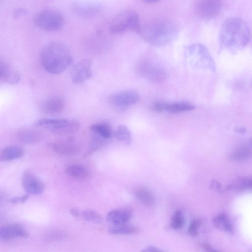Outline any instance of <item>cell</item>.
Segmentation results:
<instances>
[{
    "label": "cell",
    "mask_w": 252,
    "mask_h": 252,
    "mask_svg": "<svg viewBox=\"0 0 252 252\" xmlns=\"http://www.w3.org/2000/svg\"><path fill=\"white\" fill-rule=\"evenodd\" d=\"M90 129L94 133L104 138L107 139L112 135L110 128L104 124H94L90 126Z\"/></svg>",
    "instance_id": "obj_28"
},
{
    "label": "cell",
    "mask_w": 252,
    "mask_h": 252,
    "mask_svg": "<svg viewBox=\"0 0 252 252\" xmlns=\"http://www.w3.org/2000/svg\"><path fill=\"white\" fill-rule=\"evenodd\" d=\"M194 107L192 104L186 101H178L171 103L166 102L165 111L171 113H178L190 111Z\"/></svg>",
    "instance_id": "obj_23"
},
{
    "label": "cell",
    "mask_w": 252,
    "mask_h": 252,
    "mask_svg": "<svg viewBox=\"0 0 252 252\" xmlns=\"http://www.w3.org/2000/svg\"><path fill=\"white\" fill-rule=\"evenodd\" d=\"M41 63L48 73L58 75L63 72L72 63V57L68 48L63 43L51 42L43 48L40 54Z\"/></svg>",
    "instance_id": "obj_2"
},
{
    "label": "cell",
    "mask_w": 252,
    "mask_h": 252,
    "mask_svg": "<svg viewBox=\"0 0 252 252\" xmlns=\"http://www.w3.org/2000/svg\"><path fill=\"white\" fill-rule=\"evenodd\" d=\"M139 231L135 227L125 224L113 225L109 227L108 232L112 235H131Z\"/></svg>",
    "instance_id": "obj_27"
},
{
    "label": "cell",
    "mask_w": 252,
    "mask_h": 252,
    "mask_svg": "<svg viewBox=\"0 0 252 252\" xmlns=\"http://www.w3.org/2000/svg\"><path fill=\"white\" fill-rule=\"evenodd\" d=\"M25 153L21 146L11 145L3 149L0 154V160L8 161L22 158Z\"/></svg>",
    "instance_id": "obj_18"
},
{
    "label": "cell",
    "mask_w": 252,
    "mask_h": 252,
    "mask_svg": "<svg viewBox=\"0 0 252 252\" xmlns=\"http://www.w3.org/2000/svg\"><path fill=\"white\" fill-rule=\"evenodd\" d=\"M235 131L240 134H245L247 132V129L243 126H236L235 128Z\"/></svg>",
    "instance_id": "obj_39"
},
{
    "label": "cell",
    "mask_w": 252,
    "mask_h": 252,
    "mask_svg": "<svg viewBox=\"0 0 252 252\" xmlns=\"http://www.w3.org/2000/svg\"><path fill=\"white\" fill-rule=\"evenodd\" d=\"M49 146L54 152L64 156H74L80 151L79 146L71 138L52 142Z\"/></svg>",
    "instance_id": "obj_13"
},
{
    "label": "cell",
    "mask_w": 252,
    "mask_h": 252,
    "mask_svg": "<svg viewBox=\"0 0 252 252\" xmlns=\"http://www.w3.org/2000/svg\"><path fill=\"white\" fill-rule=\"evenodd\" d=\"M134 193L136 198L145 205L151 206L155 202L153 192L147 187L139 186L135 189Z\"/></svg>",
    "instance_id": "obj_21"
},
{
    "label": "cell",
    "mask_w": 252,
    "mask_h": 252,
    "mask_svg": "<svg viewBox=\"0 0 252 252\" xmlns=\"http://www.w3.org/2000/svg\"><path fill=\"white\" fill-rule=\"evenodd\" d=\"M141 26L137 12L133 9L127 8L117 13L112 19L109 28L113 33L130 31L140 33Z\"/></svg>",
    "instance_id": "obj_4"
},
{
    "label": "cell",
    "mask_w": 252,
    "mask_h": 252,
    "mask_svg": "<svg viewBox=\"0 0 252 252\" xmlns=\"http://www.w3.org/2000/svg\"><path fill=\"white\" fill-rule=\"evenodd\" d=\"M116 138L126 143L129 144L132 141L131 133L129 129L125 126H120L114 132Z\"/></svg>",
    "instance_id": "obj_29"
},
{
    "label": "cell",
    "mask_w": 252,
    "mask_h": 252,
    "mask_svg": "<svg viewBox=\"0 0 252 252\" xmlns=\"http://www.w3.org/2000/svg\"><path fill=\"white\" fill-rule=\"evenodd\" d=\"M203 248L207 252H218L208 244H204Z\"/></svg>",
    "instance_id": "obj_40"
},
{
    "label": "cell",
    "mask_w": 252,
    "mask_h": 252,
    "mask_svg": "<svg viewBox=\"0 0 252 252\" xmlns=\"http://www.w3.org/2000/svg\"><path fill=\"white\" fill-rule=\"evenodd\" d=\"M247 146L252 150V137L249 139Z\"/></svg>",
    "instance_id": "obj_42"
},
{
    "label": "cell",
    "mask_w": 252,
    "mask_h": 252,
    "mask_svg": "<svg viewBox=\"0 0 252 252\" xmlns=\"http://www.w3.org/2000/svg\"><path fill=\"white\" fill-rule=\"evenodd\" d=\"M158 0H144L143 2H146L147 3H154L158 2Z\"/></svg>",
    "instance_id": "obj_41"
},
{
    "label": "cell",
    "mask_w": 252,
    "mask_h": 252,
    "mask_svg": "<svg viewBox=\"0 0 252 252\" xmlns=\"http://www.w3.org/2000/svg\"><path fill=\"white\" fill-rule=\"evenodd\" d=\"M214 226L218 229L227 233L234 232V227L230 220L224 214H220L212 220Z\"/></svg>",
    "instance_id": "obj_19"
},
{
    "label": "cell",
    "mask_w": 252,
    "mask_h": 252,
    "mask_svg": "<svg viewBox=\"0 0 252 252\" xmlns=\"http://www.w3.org/2000/svg\"><path fill=\"white\" fill-rule=\"evenodd\" d=\"M22 184L25 191L31 194H41L45 189L43 182L29 170L25 171L22 175Z\"/></svg>",
    "instance_id": "obj_12"
},
{
    "label": "cell",
    "mask_w": 252,
    "mask_h": 252,
    "mask_svg": "<svg viewBox=\"0 0 252 252\" xmlns=\"http://www.w3.org/2000/svg\"><path fill=\"white\" fill-rule=\"evenodd\" d=\"M33 126L48 129L56 134H67L77 132L80 128V123L76 120L42 118L35 121Z\"/></svg>",
    "instance_id": "obj_5"
},
{
    "label": "cell",
    "mask_w": 252,
    "mask_h": 252,
    "mask_svg": "<svg viewBox=\"0 0 252 252\" xmlns=\"http://www.w3.org/2000/svg\"><path fill=\"white\" fill-rule=\"evenodd\" d=\"M27 14V11L23 8H17L13 11V16L18 18Z\"/></svg>",
    "instance_id": "obj_36"
},
{
    "label": "cell",
    "mask_w": 252,
    "mask_h": 252,
    "mask_svg": "<svg viewBox=\"0 0 252 252\" xmlns=\"http://www.w3.org/2000/svg\"><path fill=\"white\" fill-rule=\"evenodd\" d=\"M17 136L20 142L27 144L36 143L41 139V135L39 133L29 129L20 130Z\"/></svg>",
    "instance_id": "obj_22"
},
{
    "label": "cell",
    "mask_w": 252,
    "mask_h": 252,
    "mask_svg": "<svg viewBox=\"0 0 252 252\" xmlns=\"http://www.w3.org/2000/svg\"><path fill=\"white\" fill-rule=\"evenodd\" d=\"M0 79L2 83L14 85L19 82L21 75L19 72L10 63L0 60Z\"/></svg>",
    "instance_id": "obj_14"
},
{
    "label": "cell",
    "mask_w": 252,
    "mask_h": 252,
    "mask_svg": "<svg viewBox=\"0 0 252 252\" xmlns=\"http://www.w3.org/2000/svg\"><path fill=\"white\" fill-rule=\"evenodd\" d=\"M64 105L63 98L60 95H56L48 99L44 103L42 109L46 114H57L63 110Z\"/></svg>",
    "instance_id": "obj_17"
},
{
    "label": "cell",
    "mask_w": 252,
    "mask_h": 252,
    "mask_svg": "<svg viewBox=\"0 0 252 252\" xmlns=\"http://www.w3.org/2000/svg\"><path fill=\"white\" fill-rule=\"evenodd\" d=\"M83 218L87 220L94 223H100L102 219L96 212L92 210H85L83 213Z\"/></svg>",
    "instance_id": "obj_32"
},
{
    "label": "cell",
    "mask_w": 252,
    "mask_h": 252,
    "mask_svg": "<svg viewBox=\"0 0 252 252\" xmlns=\"http://www.w3.org/2000/svg\"><path fill=\"white\" fill-rule=\"evenodd\" d=\"M185 223V219L183 213L179 210L176 211L172 217L170 226L175 230L182 228Z\"/></svg>",
    "instance_id": "obj_30"
},
{
    "label": "cell",
    "mask_w": 252,
    "mask_h": 252,
    "mask_svg": "<svg viewBox=\"0 0 252 252\" xmlns=\"http://www.w3.org/2000/svg\"><path fill=\"white\" fill-rule=\"evenodd\" d=\"M136 71L141 77L154 83H160L167 79L166 71L160 66L147 60L139 61Z\"/></svg>",
    "instance_id": "obj_8"
},
{
    "label": "cell",
    "mask_w": 252,
    "mask_h": 252,
    "mask_svg": "<svg viewBox=\"0 0 252 252\" xmlns=\"http://www.w3.org/2000/svg\"><path fill=\"white\" fill-rule=\"evenodd\" d=\"M230 158L235 160H245L252 158V150L247 146L235 149L230 154Z\"/></svg>",
    "instance_id": "obj_24"
},
{
    "label": "cell",
    "mask_w": 252,
    "mask_h": 252,
    "mask_svg": "<svg viewBox=\"0 0 252 252\" xmlns=\"http://www.w3.org/2000/svg\"><path fill=\"white\" fill-rule=\"evenodd\" d=\"M92 62L86 59L77 63L72 68L71 77L75 84H82L90 79L93 75Z\"/></svg>",
    "instance_id": "obj_11"
},
{
    "label": "cell",
    "mask_w": 252,
    "mask_h": 252,
    "mask_svg": "<svg viewBox=\"0 0 252 252\" xmlns=\"http://www.w3.org/2000/svg\"><path fill=\"white\" fill-rule=\"evenodd\" d=\"M166 102H157L153 105V109L155 112H162L165 111Z\"/></svg>",
    "instance_id": "obj_34"
},
{
    "label": "cell",
    "mask_w": 252,
    "mask_h": 252,
    "mask_svg": "<svg viewBox=\"0 0 252 252\" xmlns=\"http://www.w3.org/2000/svg\"><path fill=\"white\" fill-rule=\"evenodd\" d=\"M251 32L247 23L238 17L226 19L219 32V41L222 48L232 52L239 51L249 43Z\"/></svg>",
    "instance_id": "obj_1"
},
{
    "label": "cell",
    "mask_w": 252,
    "mask_h": 252,
    "mask_svg": "<svg viewBox=\"0 0 252 252\" xmlns=\"http://www.w3.org/2000/svg\"><path fill=\"white\" fill-rule=\"evenodd\" d=\"M29 198L28 194H25L20 197H15L11 200V202L13 203H23L25 202Z\"/></svg>",
    "instance_id": "obj_37"
},
{
    "label": "cell",
    "mask_w": 252,
    "mask_h": 252,
    "mask_svg": "<svg viewBox=\"0 0 252 252\" xmlns=\"http://www.w3.org/2000/svg\"><path fill=\"white\" fill-rule=\"evenodd\" d=\"M74 11L82 16L90 17L95 15L100 10V8L94 5L77 4L73 7Z\"/></svg>",
    "instance_id": "obj_25"
},
{
    "label": "cell",
    "mask_w": 252,
    "mask_h": 252,
    "mask_svg": "<svg viewBox=\"0 0 252 252\" xmlns=\"http://www.w3.org/2000/svg\"><path fill=\"white\" fill-rule=\"evenodd\" d=\"M27 231L21 226L10 224L2 227L0 229V237L3 240H9L15 238H26Z\"/></svg>",
    "instance_id": "obj_16"
},
{
    "label": "cell",
    "mask_w": 252,
    "mask_h": 252,
    "mask_svg": "<svg viewBox=\"0 0 252 252\" xmlns=\"http://www.w3.org/2000/svg\"><path fill=\"white\" fill-rule=\"evenodd\" d=\"M34 24L46 31H57L62 29L64 24L63 15L54 9H46L37 12L32 19Z\"/></svg>",
    "instance_id": "obj_6"
},
{
    "label": "cell",
    "mask_w": 252,
    "mask_h": 252,
    "mask_svg": "<svg viewBox=\"0 0 252 252\" xmlns=\"http://www.w3.org/2000/svg\"><path fill=\"white\" fill-rule=\"evenodd\" d=\"M71 213L75 216H78L79 215L78 211L75 209L71 210Z\"/></svg>",
    "instance_id": "obj_43"
},
{
    "label": "cell",
    "mask_w": 252,
    "mask_h": 252,
    "mask_svg": "<svg viewBox=\"0 0 252 252\" xmlns=\"http://www.w3.org/2000/svg\"><path fill=\"white\" fill-rule=\"evenodd\" d=\"M210 187L211 189L215 190L219 192H222L223 189L221 185L217 181L213 180L210 183Z\"/></svg>",
    "instance_id": "obj_35"
},
{
    "label": "cell",
    "mask_w": 252,
    "mask_h": 252,
    "mask_svg": "<svg viewBox=\"0 0 252 252\" xmlns=\"http://www.w3.org/2000/svg\"><path fill=\"white\" fill-rule=\"evenodd\" d=\"M132 211L129 209L114 210L106 216L107 220L113 225L125 224L131 218Z\"/></svg>",
    "instance_id": "obj_15"
},
{
    "label": "cell",
    "mask_w": 252,
    "mask_h": 252,
    "mask_svg": "<svg viewBox=\"0 0 252 252\" xmlns=\"http://www.w3.org/2000/svg\"><path fill=\"white\" fill-rule=\"evenodd\" d=\"M187 56L190 63L198 68L216 70L215 63L208 49L203 45L193 44L187 48Z\"/></svg>",
    "instance_id": "obj_7"
},
{
    "label": "cell",
    "mask_w": 252,
    "mask_h": 252,
    "mask_svg": "<svg viewBox=\"0 0 252 252\" xmlns=\"http://www.w3.org/2000/svg\"><path fill=\"white\" fill-rule=\"evenodd\" d=\"M200 223L196 220H193L190 223L188 232L189 234L192 237L198 235Z\"/></svg>",
    "instance_id": "obj_33"
},
{
    "label": "cell",
    "mask_w": 252,
    "mask_h": 252,
    "mask_svg": "<svg viewBox=\"0 0 252 252\" xmlns=\"http://www.w3.org/2000/svg\"><path fill=\"white\" fill-rule=\"evenodd\" d=\"M106 139L95 134L90 141L89 152H93L100 149L105 144Z\"/></svg>",
    "instance_id": "obj_31"
},
{
    "label": "cell",
    "mask_w": 252,
    "mask_h": 252,
    "mask_svg": "<svg viewBox=\"0 0 252 252\" xmlns=\"http://www.w3.org/2000/svg\"><path fill=\"white\" fill-rule=\"evenodd\" d=\"M140 33L150 43L163 45L174 38L177 29L176 25L170 20L156 18L148 20L141 26Z\"/></svg>",
    "instance_id": "obj_3"
},
{
    "label": "cell",
    "mask_w": 252,
    "mask_h": 252,
    "mask_svg": "<svg viewBox=\"0 0 252 252\" xmlns=\"http://www.w3.org/2000/svg\"><path fill=\"white\" fill-rule=\"evenodd\" d=\"M227 190H244L252 189V178L247 177L239 178L225 187Z\"/></svg>",
    "instance_id": "obj_26"
},
{
    "label": "cell",
    "mask_w": 252,
    "mask_h": 252,
    "mask_svg": "<svg viewBox=\"0 0 252 252\" xmlns=\"http://www.w3.org/2000/svg\"><path fill=\"white\" fill-rule=\"evenodd\" d=\"M141 252H164L161 250L154 247V246H149L145 249H143Z\"/></svg>",
    "instance_id": "obj_38"
},
{
    "label": "cell",
    "mask_w": 252,
    "mask_h": 252,
    "mask_svg": "<svg viewBox=\"0 0 252 252\" xmlns=\"http://www.w3.org/2000/svg\"><path fill=\"white\" fill-rule=\"evenodd\" d=\"M221 5V2L218 0H197L194 4L195 13L201 19H211L219 14Z\"/></svg>",
    "instance_id": "obj_9"
},
{
    "label": "cell",
    "mask_w": 252,
    "mask_h": 252,
    "mask_svg": "<svg viewBox=\"0 0 252 252\" xmlns=\"http://www.w3.org/2000/svg\"><path fill=\"white\" fill-rule=\"evenodd\" d=\"M65 171L70 177L79 180L86 179L89 176V172L85 167L76 163L68 165Z\"/></svg>",
    "instance_id": "obj_20"
},
{
    "label": "cell",
    "mask_w": 252,
    "mask_h": 252,
    "mask_svg": "<svg viewBox=\"0 0 252 252\" xmlns=\"http://www.w3.org/2000/svg\"><path fill=\"white\" fill-rule=\"evenodd\" d=\"M139 94L132 90L123 91L112 94L109 102L115 108L123 110L139 100Z\"/></svg>",
    "instance_id": "obj_10"
}]
</instances>
